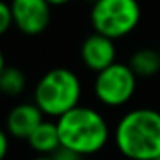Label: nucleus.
<instances>
[{
  "label": "nucleus",
  "instance_id": "1a4fd4ad",
  "mask_svg": "<svg viewBox=\"0 0 160 160\" xmlns=\"http://www.w3.org/2000/svg\"><path fill=\"white\" fill-rule=\"evenodd\" d=\"M28 146L36 155H53L60 148V136L57 122L43 121L38 128L33 131V134L26 139Z\"/></svg>",
  "mask_w": 160,
  "mask_h": 160
},
{
  "label": "nucleus",
  "instance_id": "f03ea898",
  "mask_svg": "<svg viewBox=\"0 0 160 160\" xmlns=\"http://www.w3.org/2000/svg\"><path fill=\"white\" fill-rule=\"evenodd\" d=\"M60 145L81 157L102 152L110 139V128L98 110L86 105H78L57 119Z\"/></svg>",
  "mask_w": 160,
  "mask_h": 160
},
{
  "label": "nucleus",
  "instance_id": "a211bd4d",
  "mask_svg": "<svg viewBox=\"0 0 160 160\" xmlns=\"http://www.w3.org/2000/svg\"><path fill=\"white\" fill-rule=\"evenodd\" d=\"M83 2H90V4H91V5H93V4H95V2H98V0H83Z\"/></svg>",
  "mask_w": 160,
  "mask_h": 160
},
{
  "label": "nucleus",
  "instance_id": "39448f33",
  "mask_svg": "<svg viewBox=\"0 0 160 160\" xmlns=\"http://www.w3.org/2000/svg\"><path fill=\"white\" fill-rule=\"evenodd\" d=\"M138 78L129 64L115 62L110 67L97 72L93 83V93L102 105L110 108L124 107L136 93Z\"/></svg>",
  "mask_w": 160,
  "mask_h": 160
},
{
  "label": "nucleus",
  "instance_id": "9b49d317",
  "mask_svg": "<svg viewBox=\"0 0 160 160\" xmlns=\"http://www.w3.org/2000/svg\"><path fill=\"white\" fill-rule=\"evenodd\" d=\"M28 79L19 67L7 66L0 72V93L5 97H19L24 93Z\"/></svg>",
  "mask_w": 160,
  "mask_h": 160
},
{
  "label": "nucleus",
  "instance_id": "6e6552de",
  "mask_svg": "<svg viewBox=\"0 0 160 160\" xmlns=\"http://www.w3.org/2000/svg\"><path fill=\"white\" fill-rule=\"evenodd\" d=\"M45 121V114L38 108V105L33 102L18 103L9 110L5 117V131L11 138L16 139H28L36 128Z\"/></svg>",
  "mask_w": 160,
  "mask_h": 160
},
{
  "label": "nucleus",
  "instance_id": "20e7f679",
  "mask_svg": "<svg viewBox=\"0 0 160 160\" xmlns=\"http://www.w3.org/2000/svg\"><path fill=\"white\" fill-rule=\"evenodd\" d=\"M141 21L138 0H98L91 5L90 22L95 33L110 40L131 35Z\"/></svg>",
  "mask_w": 160,
  "mask_h": 160
},
{
  "label": "nucleus",
  "instance_id": "dca6fc26",
  "mask_svg": "<svg viewBox=\"0 0 160 160\" xmlns=\"http://www.w3.org/2000/svg\"><path fill=\"white\" fill-rule=\"evenodd\" d=\"M5 55H4V50H2V47H0V72L5 69Z\"/></svg>",
  "mask_w": 160,
  "mask_h": 160
},
{
  "label": "nucleus",
  "instance_id": "9d476101",
  "mask_svg": "<svg viewBox=\"0 0 160 160\" xmlns=\"http://www.w3.org/2000/svg\"><path fill=\"white\" fill-rule=\"evenodd\" d=\"M128 64L138 79H148L160 72V53L153 48H139L131 55Z\"/></svg>",
  "mask_w": 160,
  "mask_h": 160
},
{
  "label": "nucleus",
  "instance_id": "f3484780",
  "mask_svg": "<svg viewBox=\"0 0 160 160\" xmlns=\"http://www.w3.org/2000/svg\"><path fill=\"white\" fill-rule=\"evenodd\" d=\"M31 160H55L52 155H36L35 158H31Z\"/></svg>",
  "mask_w": 160,
  "mask_h": 160
},
{
  "label": "nucleus",
  "instance_id": "4468645a",
  "mask_svg": "<svg viewBox=\"0 0 160 160\" xmlns=\"http://www.w3.org/2000/svg\"><path fill=\"white\" fill-rule=\"evenodd\" d=\"M52 157L55 160H83L84 158V157L79 155V153L72 152V150H69V148H64V146H60Z\"/></svg>",
  "mask_w": 160,
  "mask_h": 160
},
{
  "label": "nucleus",
  "instance_id": "0eeeda50",
  "mask_svg": "<svg viewBox=\"0 0 160 160\" xmlns=\"http://www.w3.org/2000/svg\"><path fill=\"white\" fill-rule=\"evenodd\" d=\"M79 53L84 67H88L93 72H100L117 62L115 60L117 59L115 42L103 35H98V33H93L84 38Z\"/></svg>",
  "mask_w": 160,
  "mask_h": 160
},
{
  "label": "nucleus",
  "instance_id": "7ed1b4c3",
  "mask_svg": "<svg viewBox=\"0 0 160 160\" xmlns=\"http://www.w3.org/2000/svg\"><path fill=\"white\" fill-rule=\"evenodd\" d=\"M83 86L74 71L53 67L38 79L33 91V102L47 117H62L79 105Z\"/></svg>",
  "mask_w": 160,
  "mask_h": 160
},
{
  "label": "nucleus",
  "instance_id": "ddd939ff",
  "mask_svg": "<svg viewBox=\"0 0 160 160\" xmlns=\"http://www.w3.org/2000/svg\"><path fill=\"white\" fill-rule=\"evenodd\" d=\"M11 148V136L5 131V128H0V160H5Z\"/></svg>",
  "mask_w": 160,
  "mask_h": 160
},
{
  "label": "nucleus",
  "instance_id": "2eb2a0df",
  "mask_svg": "<svg viewBox=\"0 0 160 160\" xmlns=\"http://www.w3.org/2000/svg\"><path fill=\"white\" fill-rule=\"evenodd\" d=\"M52 7H59V5H66V4H69L71 0H47Z\"/></svg>",
  "mask_w": 160,
  "mask_h": 160
},
{
  "label": "nucleus",
  "instance_id": "423d86ee",
  "mask_svg": "<svg viewBox=\"0 0 160 160\" xmlns=\"http://www.w3.org/2000/svg\"><path fill=\"white\" fill-rule=\"evenodd\" d=\"M11 9L14 26L22 35H42L50 26L52 5L47 0H12Z\"/></svg>",
  "mask_w": 160,
  "mask_h": 160
},
{
  "label": "nucleus",
  "instance_id": "f8f14e48",
  "mask_svg": "<svg viewBox=\"0 0 160 160\" xmlns=\"http://www.w3.org/2000/svg\"><path fill=\"white\" fill-rule=\"evenodd\" d=\"M12 26H14V19H12L11 4L0 0V36H4Z\"/></svg>",
  "mask_w": 160,
  "mask_h": 160
},
{
  "label": "nucleus",
  "instance_id": "f257e3e1",
  "mask_svg": "<svg viewBox=\"0 0 160 160\" xmlns=\"http://www.w3.org/2000/svg\"><path fill=\"white\" fill-rule=\"evenodd\" d=\"M119 153L128 160H155L160 157V110L139 107L126 112L114 131Z\"/></svg>",
  "mask_w": 160,
  "mask_h": 160
},
{
  "label": "nucleus",
  "instance_id": "6ab92c4d",
  "mask_svg": "<svg viewBox=\"0 0 160 160\" xmlns=\"http://www.w3.org/2000/svg\"><path fill=\"white\" fill-rule=\"evenodd\" d=\"M155 160H160V157H158V158H155Z\"/></svg>",
  "mask_w": 160,
  "mask_h": 160
},
{
  "label": "nucleus",
  "instance_id": "aec40b11",
  "mask_svg": "<svg viewBox=\"0 0 160 160\" xmlns=\"http://www.w3.org/2000/svg\"><path fill=\"white\" fill-rule=\"evenodd\" d=\"M158 53H160V48H158Z\"/></svg>",
  "mask_w": 160,
  "mask_h": 160
}]
</instances>
